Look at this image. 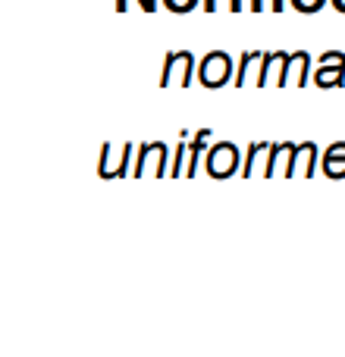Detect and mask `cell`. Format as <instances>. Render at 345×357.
Listing matches in <instances>:
<instances>
[{
    "label": "cell",
    "instance_id": "17",
    "mask_svg": "<svg viewBox=\"0 0 345 357\" xmlns=\"http://www.w3.org/2000/svg\"><path fill=\"white\" fill-rule=\"evenodd\" d=\"M204 10H207V13L220 10V0H204Z\"/></svg>",
    "mask_w": 345,
    "mask_h": 357
},
{
    "label": "cell",
    "instance_id": "4",
    "mask_svg": "<svg viewBox=\"0 0 345 357\" xmlns=\"http://www.w3.org/2000/svg\"><path fill=\"white\" fill-rule=\"evenodd\" d=\"M229 75H233V60L223 50H210L198 66V79H201L204 88H223L229 82Z\"/></svg>",
    "mask_w": 345,
    "mask_h": 357
},
{
    "label": "cell",
    "instance_id": "12",
    "mask_svg": "<svg viewBox=\"0 0 345 357\" xmlns=\"http://www.w3.org/2000/svg\"><path fill=\"white\" fill-rule=\"evenodd\" d=\"M270 148H273L270 142H254L251 148H248V160H245V167H242V176H258L260 163L270 160Z\"/></svg>",
    "mask_w": 345,
    "mask_h": 357
},
{
    "label": "cell",
    "instance_id": "10",
    "mask_svg": "<svg viewBox=\"0 0 345 357\" xmlns=\"http://www.w3.org/2000/svg\"><path fill=\"white\" fill-rule=\"evenodd\" d=\"M292 148H295V144H292V142L273 144V148H270V160H267V169H264V176H286V169H289V157H292Z\"/></svg>",
    "mask_w": 345,
    "mask_h": 357
},
{
    "label": "cell",
    "instance_id": "6",
    "mask_svg": "<svg viewBox=\"0 0 345 357\" xmlns=\"http://www.w3.org/2000/svg\"><path fill=\"white\" fill-rule=\"evenodd\" d=\"M314 82L321 88H339L345 85V54L342 50H327V54L321 56V69H317Z\"/></svg>",
    "mask_w": 345,
    "mask_h": 357
},
{
    "label": "cell",
    "instance_id": "11",
    "mask_svg": "<svg viewBox=\"0 0 345 357\" xmlns=\"http://www.w3.org/2000/svg\"><path fill=\"white\" fill-rule=\"evenodd\" d=\"M323 173L330 178H345V142H336L323 154Z\"/></svg>",
    "mask_w": 345,
    "mask_h": 357
},
{
    "label": "cell",
    "instance_id": "8",
    "mask_svg": "<svg viewBox=\"0 0 345 357\" xmlns=\"http://www.w3.org/2000/svg\"><path fill=\"white\" fill-rule=\"evenodd\" d=\"M295 75V85H308V75H311V54H304V50H295V54L286 56L283 63V73H279L277 85H286V82Z\"/></svg>",
    "mask_w": 345,
    "mask_h": 357
},
{
    "label": "cell",
    "instance_id": "13",
    "mask_svg": "<svg viewBox=\"0 0 345 357\" xmlns=\"http://www.w3.org/2000/svg\"><path fill=\"white\" fill-rule=\"evenodd\" d=\"M260 60H264V54H260V50H245V54H242L239 69H235V85H245V82H248V73H251L254 63H260Z\"/></svg>",
    "mask_w": 345,
    "mask_h": 357
},
{
    "label": "cell",
    "instance_id": "15",
    "mask_svg": "<svg viewBox=\"0 0 345 357\" xmlns=\"http://www.w3.org/2000/svg\"><path fill=\"white\" fill-rule=\"evenodd\" d=\"M163 3H167V6H170V10H172V13H189V10H191V6H195V3H198V0H163Z\"/></svg>",
    "mask_w": 345,
    "mask_h": 357
},
{
    "label": "cell",
    "instance_id": "9",
    "mask_svg": "<svg viewBox=\"0 0 345 357\" xmlns=\"http://www.w3.org/2000/svg\"><path fill=\"white\" fill-rule=\"evenodd\" d=\"M207 142H210V129H201L189 142V163H185V169H182L185 176H198V169H201V160L207 157Z\"/></svg>",
    "mask_w": 345,
    "mask_h": 357
},
{
    "label": "cell",
    "instance_id": "19",
    "mask_svg": "<svg viewBox=\"0 0 345 357\" xmlns=\"http://www.w3.org/2000/svg\"><path fill=\"white\" fill-rule=\"evenodd\" d=\"M333 3H336V10L339 13H345V0H333Z\"/></svg>",
    "mask_w": 345,
    "mask_h": 357
},
{
    "label": "cell",
    "instance_id": "16",
    "mask_svg": "<svg viewBox=\"0 0 345 357\" xmlns=\"http://www.w3.org/2000/svg\"><path fill=\"white\" fill-rule=\"evenodd\" d=\"M138 6H142L145 13H154V10H157V3H154V0H138Z\"/></svg>",
    "mask_w": 345,
    "mask_h": 357
},
{
    "label": "cell",
    "instance_id": "14",
    "mask_svg": "<svg viewBox=\"0 0 345 357\" xmlns=\"http://www.w3.org/2000/svg\"><path fill=\"white\" fill-rule=\"evenodd\" d=\"M292 3H295V10H302V13H317L327 0H292Z\"/></svg>",
    "mask_w": 345,
    "mask_h": 357
},
{
    "label": "cell",
    "instance_id": "7",
    "mask_svg": "<svg viewBox=\"0 0 345 357\" xmlns=\"http://www.w3.org/2000/svg\"><path fill=\"white\" fill-rule=\"evenodd\" d=\"M317 169V144L314 142H302L292 148V157H289V169L286 176H304L311 178Z\"/></svg>",
    "mask_w": 345,
    "mask_h": 357
},
{
    "label": "cell",
    "instance_id": "5",
    "mask_svg": "<svg viewBox=\"0 0 345 357\" xmlns=\"http://www.w3.org/2000/svg\"><path fill=\"white\" fill-rule=\"evenodd\" d=\"M132 142L119 144V148H113V144H104L101 148V167L98 173L104 178H123L129 176V160H132Z\"/></svg>",
    "mask_w": 345,
    "mask_h": 357
},
{
    "label": "cell",
    "instance_id": "2",
    "mask_svg": "<svg viewBox=\"0 0 345 357\" xmlns=\"http://www.w3.org/2000/svg\"><path fill=\"white\" fill-rule=\"evenodd\" d=\"M191 73H195V56L189 50H170L167 60H163V69H161V85H182L189 88L191 85Z\"/></svg>",
    "mask_w": 345,
    "mask_h": 357
},
{
    "label": "cell",
    "instance_id": "1",
    "mask_svg": "<svg viewBox=\"0 0 345 357\" xmlns=\"http://www.w3.org/2000/svg\"><path fill=\"white\" fill-rule=\"evenodd\" d=\"M170 148L163 142H145L135 157V176H167L170 173Z\"/></svg>",
    "mask_w": 345,
    "mask_h": 357
},
{
    "label": "cell",
    "instance_id": "18",
    "mask_svg": "<svg viewBox=\"0 0 345 357\" xmlns=\"http://www.w3.org/2000/svg\"><path fill=\"white\" fill-rule=\"evenodd\" d=\"M283 6H286V0H273V6H270V10H277V13H283Z\"/></svg>",
    "mask_w": 345,
    "mask_h": 357
},
{
    "label": "cell",
    "instance_id": "3",
    "mask_svg": "<svg viewBox=\"0 0 345 357\" xmlns=\"http://www.w3.org/2000/svg\"><path fill=\"white\" fill-rule=\"evenodd\" d=\"M239 160H242V154L233 142H216L214 148L207 151V157H204V169L214 178H226L239 169Z\"/></svg>",
    "mask_w": 345,
    "mask_h": 357
}]
</instances>
